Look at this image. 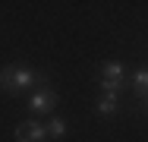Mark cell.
I'll use <instances>...</instances> for the list:
<instances>
[{"label":"cell","mask_w":148,"mask_h":142,"mask_svg":"<svg viewBox=\"0 0 148 142\" xmlns=\"http://www.w3.org/2000/svg\"><path fill=\"white\" fill-rule=\"evenodd\" d=\"M120 82H123V63L107 60V63L101 66V88H104L107 95H117V92H120Z\"/></svg>","instance_id":"cell-1"},{"label":"cell","mask_w":148,"mask_h":142,"mask_svg":"<svg viewBox=\"0 0 148 142\" xmlns=\"http://www.w3.org/2000/svg\"><path fill=\"white\" fill-rule=\"evenodd\" d=\"M44 136H47V126H41L35 120H25L16 126V142H41Z\"/></svg>","instance_id":"cell-2"},{"label":"cell","mask_w":148,"mask_h":142,"mask_svg":"<svg viewBox=\"0 0 148 142\" xmlns=\"http://www.w3.org/2000/svg\"><path fill=\"white\" fill-rule=\"evenodd\" d=\"M54 104H57L54 92H38V95H32V111H38V114H47Z\"/></svg>","instance_id":"cell-3"},{"label":"cell","mask_w":148,"mask_h":142,"mask_svg":"<svg viewBox=\"0 0 148 142\" xmlns=\"http://www.w3.org/2000/svg\"><path fill=\"white\" fill-rule=\"evenodd\" d=\"M32 82H35V73H32V70H22V66H16V73H13V92L29 88Z\"/></svg>","instance_id":"cell-4"},{"label":"cell","mask_w":148,"mask_h":142,"mask_svg":"<svg viewBox=\"0 0 148 142\" xmlns=\"http://www.w3.org/2000/svg\"><path fill=\"white\" fill-rule=\"evenodd\" d=\"M114 111H117V95H107L104 101H98V114H104V117H110Z\"/></svg>","instance_id":"cell-5"},{"label":"cell","mask_w":148,"mask_h":142,"mask_svg":"<svg viewBox=\"0 0 148 142\" xmlns=\"http://www.w3.org/2000/svg\"><path fill=\"white\" fill-rule=\"evenodd\" d=\"M63 133H66V123H63L60 117H54V120L47 123V136H51V139H60Z\"/></svg>","instance_id":"cell-6"},{"label":"cell","mask_w":148,"mask_h":142,"mask_svg":"<svg viewBox=\"0 0 148 142\" xmlns=\"http://www.w3.org/2000/svg\"><path fill=\"white\" fill-rule=\"evenodd\" d=\"M132 88H136L139 95H148V70H139V73H136V82H132Z\"/></svg>","instance_id":"cell-7"},{"label":"cell","mask_w":148,"mask_h":142,"mask_svg":"<svg viewBox=\"0 0 148 142\" xmlns=\"http://www.w3.org/2000/svg\"><path fill=\"white\" fill-rule=\"evenodd\" d=\"M13 73H16V66H6V70H0V88L13 92Z\"/></svg>","instance_id":"cell-8"}]
</instances>
